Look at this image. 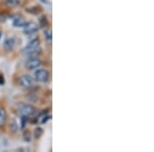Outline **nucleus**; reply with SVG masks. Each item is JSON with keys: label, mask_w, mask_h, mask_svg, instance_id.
Here are the masks:
<instances>
[{"label": "nucleus", "mask_w": 154, "mask_h": 152, "mask_svg": "<svg viewBox=\"0 0 154 152\" xmlns=\"http://www.w3.org/2000/svg\"><path fill=\"white\" fill-rule=\"evenodd\" d=\"M44 38H45L46 41L51 42V39H53V33H51V30L44 28Z\"/></svg>", "instance_id": "13"}, {"label": "nucleus", "mask_w": 154, "mask_h": 152, "mask_svg": "<svg viewBox=\"0 0 154 152\" xmlns=\"http://www.w3.org/2000/svg\"><path fill=\"white\" fill-rule=\"evenodd\" d=\"M4 83H5V79L2 74H0V85H3Z\"/></svg>", "instance_id": "19"}, {"label": "nucleus", "mask_w": 154, "mask_h": 152, "mask_svg": "<svg viewBox=\"0 0 154 152\" xmlns=\"http://www.w3.org/2000/svg\"><path fill=\"white\" fill-rule=\"evenodd\" d=\"M27 23H28V22L24 18H22V17H17V18H14V21H12V26L16 27V28H24L27 25Z\"/></svg>", "instance_id": "8"}, {"label": "nucleus", "mask_w": 154, "mask_h": 152, "mask_svg": "<svg viewBox=\"0 0 154 152\" xmlns=\"http://www.w3.org/2000/svg\"><path fill=\"white\" fill-rule=\"evenodd\" d=\"M1 36H2V32H1V30H0V39H1Z\"/></svg>", "instance_id": "20"}, {"label": "nucleus", "mask_w": 154, "mask_h": 152, "mask_svg": "<svg viewBox=\"0 0 154 152\" xmlns=\"http://www.w3.org/2000/svg\"><path fill=\"white\" fill-rule=\"evenodd\" d=\"M42 135H43V129L40 128V126L35 128V129H34V138L39 139V138H41Z\"/></svg>", "instance_id": "14"}, {"label": "nucleus", "mask_w": 154, "mask_h": 152, "mask_svg": "<svg viewBox=\"0 0 154 152\" xmlns=\"http://www.w3.org/2000/svg\"><path fill=\"white\" fill-rule=\"evenodd\" d=\"M38 47H40V39H39V38L32 39V40L29 41L28 44H27V45L24 47L23 54L27 53V51H33V49H36V48H38Z\"/></svg>", "instance_id": "7"}, {"label": "nucleus", "mask_w": 154, "mask_h": 152, "mask_svg": "<svg viewBox=\"0 0 154 152\" xmlns=\"http://www.w3.org/2000/svg\"><path fill=\"white\" fill-rule=\"evenodd\" d=\"M48 18L46 16H42L40 19H39V27H42V28H48Z\"/></svg>", "instance_id": "11"}, {"label": "nucleus", "mask_w": 154, "mask_h": 152, "mask_svg": "<svg viewBox=\"0 0 154 152\" xmlns=\"http://www.w3.org/2000/svg\"><path fill=\"white\" fill-rule=\"evenodd\" d=\"M19 126L18 124H17V121L14 120V119H11V123H9V131L12 132V133H16L17 131H18Z\"/></svg>", "instance_id": "15"}, {"label": "nucleus", "mask_w": 154, "mask_h": 152, "mask_svg": "<svg viewBox=\"0 0 154 152\" xmlns=\"http://www.w3.org/2000/svg\"><path fill=\"white\" fill-rule=\"evenodd\" d=\"M18 44V38L16 36H11V37H8L6 38L5 40L3 42V47L4 49L7 51H11L14 49V47L17 46Z\"/></svg>", "instance_id": "5"}, {"label": "nucleus", "mask_w": 154, "mask_h": 152, "mask_svg": "<svg viewBox=\"0 0 154 152\" xmlns=\"http://www.w3.org/2000/svg\"><path fill=\"white\" fill-rule=\"evenodd\" d=\"M19 112L21 115L23 116H27V117H32L33 115H35L37 109L34 107L33 105H30V104H24L20 107Z\"/></svg>", "instance_id": "3"}, {"label": "nucleus", "mask_w": 154, "mask_h": 152, "mask_svg": "<svg viewBox=\"0 0 154 152\" xmlns=\"http://www.w3.org/2000/svg\"><path fill=\"white\" fill-rule=\"evenodd\" d=\"M23 138H24V140L26 141V142H30V141H31V134H30V132H29V133L27 132V133L23 136Z\"/></svg>", "instance_id": "18"}, {"label": "nucleus", "mask_w": 154, "mask_h": 152, "mask_svg": "<svg viewBox=\"0 0 154 152\" xmlns=\"http://www.w3.org/2000/svg\"><path fill=\"white\" fill-rule=\"evenodd\" d=\"M51 114H46L45 113V115H43V117H42V119H41V123H46L48 121L51 119Z\"/></svg>", "instance_id": "17"}, {"label": "nucleus", "mask_w": 154, "mask_h": 152, "mask_svg": "<svg viewBox=\"0 0 154 152\" xmlns=\"http://www.w3.org/2000/svg\"><path fill=\"white\" fill-rule=\"evenodd\" d=\"M34 78L31 75H28V74H25V75L20 76L19 78V85L22 86L24 88H32L34 84Z\"/></svg>", "instance_id": "4"}, {"label": "nucleus", "mask_w": 154, "mask_h": 152, "mask_svg": "<svg viewBox=\"0 0 154 152\" xmlns=\"http://www.w3.org/2000/svg\"><path fill=\"white\" fill-rule=\"evenodd\" d=\"M49 77H51V74H49V71L48 69L38 68L34 72L33 78H34V80H36L38 82H48L49 80Z\"/></svg>", "instance_id": "1"}, {"label": "nucleus", "mask_w": 154, "mask_h": 152, "mask_svg": "<svg viewBox=\"0 0 154 152\" xmlns=\"http://www.w3.org/2000/svg\"><path fill=\"white\" fill-rule=\"evenodd\" d=\"M41 47H38V48L36 49H33V51H27V53H25V57H26L27 59H30V58H37V57H39L41 54Z\"/></svg>", "instance_id": "9"}, {"label": "nucleus", "mask_w": 154, "mask_h": 152, "mask_svg": "<svg viewBox=\"0 0 154 152\" xmlns=\"http://www.w3.org/2000/svg\"><path fill=\"white\" fill-rule=\"evenodd\" d=\"M39 30V25H37L36 23H33V22H30V23H27L26 26L24 27V33L26 35H33L35 34L37 31Z\"/></svg>", "instance_id": "6"}, {"label": "nucleus", "mask_w": 154, "mask_h": 152, "mask_svg": "<svg viewBox=\"0 0 154 152\" xmlns=\"http://www.w3.org/2000/svg\"><path fill=\"white\" fill-rule=\"evenodd\" d=\"M41 65H42V61L39 59V57H37V58H30L27 59V61L25 62V68L29 71L36 70V69L40 68Z\"/></svg>", "instance_id": "2"}, {"label": "nucleus", "mask_w": 154, "mask_h": 152, "mask_svg": "<svg viewBox=\"0 0 154 152\" xmlns=\"http://www.w3.org/2000/svg\"><path fill=\"white\" fill-rule=\"evenodd\" d=\"M6 4L8 5L9 7H18L20 5V0H6Z\"/></svg>", "instance_id": "16"}, {"label": "nucleus", "mask_w": 154, "mask_h": 152, "mask_svg": "<svg viewBox=\"0 0 154 152\" xmlns=\"http://www.w3.org/2000/svg\"><path fill=\"white\" fill-rule=\"evenodd\" d=\"M7 121V113L4 108H0V126H4Z\"/></svg>", "instance_id": "10"}, {"label": "nucleus", "mask_w": 154, "mask_h": 152, "mask_svg": "<svg viewBox=\"0 0 154 152\" xmlns=\"http://www.w3.org/2000/svg\"><path fill=\"white\" fill-rule=\"evenodd\" d=\"M26 11H27V12H29V14H35V16H37V14H38L39 12L41 11V8L39 6H32V7H28Z\"/></svg>", "instance_id": "12"}]
</instances>
